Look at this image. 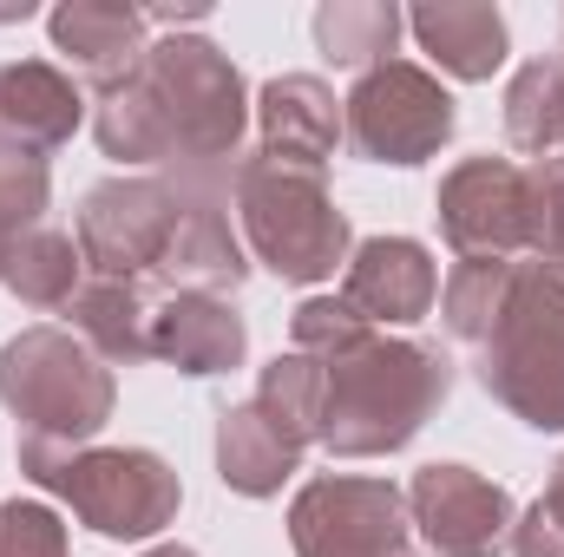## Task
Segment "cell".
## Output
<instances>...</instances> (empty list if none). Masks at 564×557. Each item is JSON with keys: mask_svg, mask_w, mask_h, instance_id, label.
Instances as JSON below:
<instances>
[{"mask_svg": "<svg viewBox=\"0 0 564 557\" xmlns=\"http://www.w3.org/2000/svg\"><path fill=\"white\" fill-rule=\"evenodd\" d=\"M144 557H197V551H184V545H158V551H144Z\"/></svg>", "mask_w": 564, "mask_h": 557, "instance_id": "cell-32", "label": "cell"}, {"mask_svg": "<svg viewBox=\"0 0 564 557\" xmlns=\"http://www.w3.org/2000/svg\"><path fill=\"white\" fill-rule=\"evenodd\" d=\"M440 237L459 256H499L512 263L532 250V184L512 157H459L440 177Z\"/></svg>", "mask_w": 564, "mask_h": 557, "instance_id": "cell-10", "label": "cell"}, {"mask_svg": "<svg viewBox=\"0 0 564 557\" xmlns=\"http://www.w3.org/2000/svg\"><path fill=\"white\" fill-rule=\"evenodd\" d=\"M20 472L33 485H46L53 499H66L99 538L139 545L151 532H164L184 505L177 472L144 452V446H86V452H20Z\"/></svg>", "mask_w": 564, "mask_h": 557, "instance_id": "cell-6", "label": "cell"}, {"mask_svg": "<svg viewBox=\"0 0 564 557\" xmlns=\"http://www.w3.org/2000/svg\"><path fill=\"white\" fill-rule=\"evenodd\" d=\"M257 132H263V151L270 157H289V164H315L328 171L335 144H341V106L335 92L315 79V73H282L257 92Z\"/></svg>", "mask_w": 564, "mask_h": 557, "instance_id": "cell-17", "label": "cell"}, {"mask_svg": "<svg viewBox=\"0 0 564 557\" xmlns=\"http://www.w3.org/2000/svg\"><path fill=\"white\" fill-rule=\"evenodd\" d=\"M0 401L20 419V452H86L119 387L73 328H20L0 348Z\"/></svg>", "mask_w": 564, "mask_h": 557, "instance_id": "cell-3", "label": "cell"}, {"mask_svg": "<svg viewBox=\"0 0 564 557\" xmlns=\"http://www.w3.org/2000/svg\"><path fill=\"white\" fill-rule=\"evenodd\" d=\"M506 139L532 157H552L564 144V53H539L506 86Z\"/></svg>", "mask_w": 564, "mask_h": 557, "instance_id": "cell-23", "label": "cell"}, {"mask_svg": "<svg viewBox=\"0 0 564 557\" xmlns=\"http://www.w3.org/2000/svg\"><path fill=\"white\" fill-rule=\"evenodd\" d=\"M506 288H512V263L499 256H459L453 276L440 282V315H446V335L459 348H479L506 308Z\"/></svg>", "mask_w": 564, "mask_h": 557, "instance_id": "cell-24", "label": "cell"}, {"mask_svg": "<svg viewBox=\"0 0 564 557\" xmlns=\"http://www.w3.org/2000/svg\"><path fill=\"white\" fill-rule=\"evenodd\" d=\"M408 532V492L388 479H308L289 505L295 557H414Z\"/></svg>", "mask_w": 564, "mask_h": 557, "instance_id": "cell-8", "label": "cell"}, {"mask_svg": "<svg viewBox=\"0 0 564 557\" xmlns=\"http://www.w3.org/2000/svg\"><path fill=\"white\" fill-rule=\"evenodd\" d=\"M217 472L243 499H276L282 485L302 472V446L257 401L250 407H224L217 414Z\"/></svg>", "mask_w": 564, "mask_h": 557, "instance_id": "cell-19", "label": "cell"}, {"mask_svg": "<svg viewBox=\"0 0 564 557\" xmlns=\"http://www.w3.org/2000/svg\"><path fill=\"white\" fill-rule=\"evenodd\" d=\"M243 276H250V263L230 230V190L184 184V210H177L171 250L158 263V282H171V295H230Z\"/></svg>", "mask_w": 564, "mask_h": 557, "instance_id": "cell-13", "label": "cell"}, {"mask_svg": "<svg viewBox=\"0 0 564 557\" xmlns=\"http://www.w3.org/2000/svg\"><path fill=\"white\" fill-rule=\"evenodd\" d=\"M93 132L119 164H164V177L230 190L250 132V92L224 46L204 33H171L144 46L126 86L99 92Z\"/></svg>", "mask_w": 564, "mask_h": 557, "instance_id": "cell-1", "label": "cell"}, {"mask_svg": "<svg viewBox=\"0 0 564 557\" xmlns=\"http://www.w3.org/2000/svg\"><path fill=\"white\" fill-rule=\"evenodd\" d=\"M341 125L348 144L375 164H426L453 139V92L414 59H388L355 79V92L341 99Z\"/></svg>", "mask_w": 564, "mask_h": 557, "instance_id": "cell-7", "label": "cell"}, {"mask_svg": "<svg viewBox=\"0 0 564 557\" xmlns=\"http://www.w3.org/2000/svg\"><path fill=\"white\" fill-rule=\"evenodd\" d=\"M408 26L453 79H492L506 66V13L486 0H433L408 13Z\"/></svg>", "mask_w": 564, "mask_h": 557, "instance_id": "cell-18", "label": "cell"}, {"mask_svg": "<svg viewBox=\"0 0 564 557\" xmlns=\"http://www.w3.org/2000/svg\"><path fill=\"white\" fill-rule=\"evenodd\" d=\"M539 505H545V518L564 532V459L552 466V485H545V499H539Z\"/></svg>", "mask_w": 564, "mask_h": 557, "instance_id": "cell-30", "label": "cell"}, {"mask_svg": "<svg viewBox=\"0 0 564 557\" xmlns=\"http://www.w3.org/2000/svg\"><path fill=\"white\" fill-rule=\"evenodd\" d=\"M230 197H237V217H243V243L282 282H328L355 256L348 217L335 210L328 177L315 164H289V157H270V151H243Z\"/></svg>", "mask_w": 564, "mask_h": 557, "instance_id": "cell-4", "label": "cell"}, {"mask_svg": "<svg viewBox=\"0 0 564 557\" xmlns=\"http://www.w3.org/2000/svg\"><path fill=\"white\" fill-rule=\"evenodd\" d=\"M315 361H322V446L335 459L401 452L453 394V361L433 341L381 335V328H361L355 341Z\"/></svg>", "mask_w": 564, "mask_h": 557, "instance_id": "cell-2", "label": "cell"}, {"mask_svg": "<svg viewBox=\"0 0 564 557\" xmlns=\"http://www.w3.org/2000/svg\"><path fill=\"white\" fill-rule=\"evenodd\" d=\"M512 557H564V532L545 518V505L519 512V525H512Z\"/></svg>", "mask_w": 564, "mask_h": 557, "instance_id": "cell-29", "label": "cell"}, {"mask_svg": "<svg viewBox=\"0 0 564 557\" xmlns=\"http://www.w3.org/2000/svg\"><path fill=\"white\" fill-rule=\"evenodd\" d=\"M0 557H73L59 512H46L33 499H7L0 505Z\"/></svg>", "mask_w": 564, "mask_h": 557, "instance_id": "cell-27", "label": "cell"}, {"mask_svg": "<svg viewBox=\"0 0 564 557\" xmlns=\"http://www.w3.org/2000/svg\"><path fill=\"white\" fill-rule=\"evenodd\" d=\"M250 348L243 315L224 295H164L151 302V354L171 361L177 374H230Z\"/></svg>", "mask_w": 564, "mask_h": 557, "instance_id": "cell-14", "label": "cell"}, {"mask_svg": "<svg viewBox=\"0 0 564 557\" xmlns=\"http://www.w3.org/2000/svg\"><path fill=\"white\" fill-rule=\"evenodd\" d=\"M79 243L66 237V230H20V237H7V250H0V282L26 302V308H66L73 295H79Z\"/></svg>", "mask_w": 564, "mask_h": 557, "instance_id": "cell-21", "label": "cell"}, {"mask_svg": "<svg viewBox=\"0 0 564 557\" xmlns=\"http://www.w3.org/2000/svg\"><path fill=\"white\" fill-rule=\"evenodd\" d=\"M73 335L106 361V368H139L151 361V302L139 295V282H79V295L66 302Z\"/></svg>", "mask_w": 564, "mask_h": 557, "instance_id": "cell-20", "label": "cell"}, {"mask_svg": "<svg viewBox=\"0 0 564 557\" xmlns=\"http://www.w3.org/2000/svg\"><path fill=\"white\" fill-rule=\"evenodd\" d=\"M46 197H53L46 157H33V151H13V144H0V237L40 230V217H46Z\"/></svg>", "mask_w": 564, "mask_h": 557, "instance_id": "cell-26", "label": "cell"}, {"mask_svg": "<svg viewBox=\"0 0 564 557\" xmlns=\"http://www.w3.org/2000/svg\"><path fill=\"white\" fill-rule=\"evenodd\" d=\"M473 354L499 407H512L539 433H564V263H512L506 308Z\"/></svg>", "mask_w": 564, "mask_h": 557, "instance_id": "cell-5", "label": "cell"}, {"mask_svg": "<svg viewBox=\"0 0 564 557\" xmlns=\"http://www.w3.org/2000/svg\"><path fill=\"white\" fill-rule=\"evenodd\" d=\"M525 184H532V256L564 263V157H539Z\"/></svg>", "mask_w": 564, "mask_h": 557, "instance_id": "cell-28", "label": "cell"}, {"mask_svg": "<svg viewBox=\"0 0 564 557\" xmlns=\"http://www.w3.org/2000/svg\"><path fill=\"white\" fill-rule=\"evenodd\" d=\"M401 26L408 20H401L394 0H328V7H315V46L335 66H361V73L388 66Z\"/></svg>", "mask_w": 564, "mask_h": 557, "instance_id": "cell-22", "label": "cell"}, {"mask_svg": "<svg viewBox=\"0 0 564 557\" xmlns=\"http://www.w3.org/2000/svg\"><path fill=\"white\" fill-rule=\"evenodd\" d=\"M408 518L433 557H499L512 551V492L473 466H421L408 485Z\"/></svg>", "mask_w": 564, "mask_h": 557, "instance_id": "cell-11", "label": "cell"}, {"mask_svg": "<svg viewBox=\"0 0 564 557\" xmlns=\"http://www.w3.org/2000/svg\"><path fill=\"white\" fill-rule=\"evenodd\" d=\"M341 302L368 328H408L440 302V270L414 237H368L341 270Z\"/></svg>", "mask_w": 564, "mask_h": 557, "instance_id": "cell-12", "label": "cell"}, {"mask_svg": "<svg viewBox=\"0 0 564 557\" xmlns=\"http://www.w3.org/2000/svg\"><path fill=\"white\" fill-rule=\"evenodd\" d=\"M79 86L46 66V59H7L0 66V144L53 157L59 144H73L79 132Z\"/></svg>", "mask_w": 564, "mask_h": 557, "instance_id": "cell-15", "label": "cell"}, {"mask_svg": "<svg viewBox=\"0 0 564 557\" xmlns=\"http://www.w3.org/2000/svg\"><path fill=\"white\" fill-rule=\"evenodd\" d=\"M184 210L177 177H106L79 204V256L106 282H139L158 276L171 230Z\"/></svg>", "mask_w": 564, "mask_h": 557, "instance_id": "cell-9", "label": "cell"}, {"mask_svg": "<svg viewBox=\"0 0 564 557\" xmlns=\"http://www.w3.org/2000/svg\"><path fill=\"white\" fill-rule=\"evenodd\" d=\"M33 13V0H0V20H26Z\"/></svg>", "mask_w": 564, "mask_h": 557, "instance_id": "cell-31", "label": "cell"}, {"mask_svg": "<svg viewBox=\"0 0 564 557\" xmlns=\"http://www.w3.org/2000/svg\"><path fill=\"white\" fill-rule=\"evenodd\" d=\"M257 407L308 452V446L322 439V361L302 354V348H295V354H276V361L263 368V381H257Z\"/></svg>", "mask_w": 564, "mask_h": 557, "instance_id": "cell-25", "label": "cell"}, {"mask_svg": "<svg viewBox=\"0 0 564 557\" xmlns=\"http://www.w3.org/2000/svg\"><path fill=\"white\" fill-rule=\"evenodd\" d=\"M53 46L99 86V92H112V86H126L132 73H139L144 59V7H119V0H66V7H53Z\"/></svg>", "mask_w": 564, "mask_h": 557, "instance_id": "cell-16", "label": "cell"}, {"mask_svg": "<svg viewBox=\"0 0 564 557\" xmlns=\"http://www.w3.org/2000/svg\"><path fill=\"white\" fill-rule=\"evenodd\" d=\"M0 250H7V237H0Z\"/></svg>", "mask_w": 564, "mask_h": 557, "instance_id": "cell-33", "label": "cell"}]
</instances>
